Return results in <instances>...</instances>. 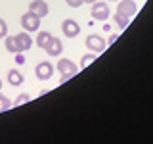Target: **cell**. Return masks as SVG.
<instances>
[{"label":"cell","instance_id":"cell-16","mask_svg":"<svg viewBox=\"0 0 153 144\" xmlns=\"http://www.w3.org/2000/svg\"><path fill=\"white\" fill-rule=\"evenodd\" d=\"M94 60H96V56H94V54H88V56H84V58H82V62H80V67H82V69H84V67H88V65L92 64Z\"/></svg>","mask_w":153,"mask_h":144},{"label":"cell","instance_id":"cell-11","mask_svg":"<svg viewBox=\"0 0 153 144\" xmlns=\"http://www.w3.org/2000/svg\"><path fill=\"white\" fill-rule=\"evenodd\" d=\"M4 44H6V50L12 52V54H19V52H21V48H19V42H17L16 35H13V37H8V35H6V40H4Z\"/></svg>","mask_w":153,"mask_h":144},{"label":"cell","instance_id":"cell-5","mask_svg":"<svg viewBox=\"0 0 153 144\" xmlns=\"http://www.w3.org/2000/svg\"><path fill=\"white\" fill-rule=\"evenodd\" d=\"M61 31H63V35L67 38H75L80 33V27H79V23H76L75 19H63V23H61Z\"/></svg>","mask_w":153,"mask_h":144},{"label":"cell","instance_id":"cell-14","mask_svg":"<svg viewBox=\"0 0 153 144\" xmlns=\"http://www.w3.org/2000/svg\"><path fill=\"white\" fill-rule=\"evenodd\" d=\"M52 38V35L50 33H38V37H36V46H40V48H46V44H48V40Z\"/></svg>","mask_w":153,"mask_h":144},{"label":"cell","instance_id":"cell-13","mask_svg":"<svg viewBox=\"0 0 153 144\" xmlns=\"http://www.w3.org/2000/svg\"><path fill=\"white\" fill-rule=\"evenodd\" d=\"M115 23H117L121 29H126L128 25H130V17L124 16V14H119V12H117V14H115Z\"/></svg>","mask_w":153,"mask_h":144},{"label":"cell","instance_id":"cell-17","mask_svg":"<svg viewBox=\"0 0 153 144\" xmlns=\"http://www.w3.org/2000/svg\"><path fill=\"white\" fill-rule=\"evenodd\" d=\"M29 100H31V96H29V94H19L17 98H16V106H23V104H27Z\"/></svg>","mask_w":153,"mask_h":144},{"label":"cell","instance_id":"cell-23","mask_svg":"<svg viewBox=\"0 0 153 144\" xmlns=\"http://www.w3.org/2000/svg\"><path fill=\"white\" fill-rule=\"evenodd\" d=\"M113 2H119V0H113Z\"/></svg>","mask_w":153,"mask_h":144},{"label":"cell","instance_id":"cell-8","mask_svg":"<svg viewBox=\"0 0 153 144\" xmlns=\"http://www.w3.org/2000/svg\"><path fill=\"white\" fill-rule=\"evenodd\" d=\"M44 50L48 52V56H61V52H63V44H61L59 38L52 37L50 40H48V44H46Z\"/></svg>","mask_w":153,"mask_h":144},{"label":"cell","instance_id":"cell-18","mask_svg":"<svg viewBox=\"0 0 153 144\" xmlns=\"http://www.w3.org/2000/svg\"><path fill=\"white\" fill-rule=\"evenodd\" d=\"M6 35H8V25L4 19H0V38H6Z\"/></svg>","mask_w":153,"mask_h":144},{"label":"cell","instance_id":"cell-22","mask_svg":"<svg viewBox=\"0 0 153 144\" xmlns=\"http://www.w3.org/2000/svg\"><path fill=\"white\" fill-rule=\"evenodd\" d=\"M0 88H2V79H0Z\"/></svg>","mask_w":153,"mask_h":144},{"label":"cell","instance_id":"cell-20","mask_svg":"<svg viewBox=\"0 0 153 144\" xmlns=\"http://www.w3.org/2000/svg\"><path fill=\"white\" fill-rule=\"evenodd\" d=\"M115 40H117V35H111V37H109V40H107V44H113Z\"/></svg>","mask_w":153,"mask_h":144},{"label":"cell","instance_id":"cell-12","mask_svg":"<svg viewBox=\"0 0 153 144\" xmlns=\"http://www.w3.org/2000/svg\"><path fill=\"white\" fill-rule=\"evenodd\" d=\"M8 83L12 85V86H19V85H23V75H21V71H17V69H10V71H8Z\"/></svg>","mask_w":153,"mask_h":144},{"label":"cell","instance_id":"cell-7","mask_svg":"<svg viewBox=\"0 0 153 144\" xmlns=\"http://www.w3.org/2000/svg\"><path fill=\"white\" fill-rule=\"evenodd\" d=\"M117 12L119 14H124V16H128V17H132V16H136L138 6H136V2H134V0H119Z\"/></svg>","mask_w":153,"mask_h":144},{"label":"cell","instance_id":"cell-1","mask_svg":"<svg viewBox=\"0 0 153 144\" xmlns=\"http://www.w3.org/2000/svg\"><path fill=\"white\" fill-rule=\"evenodd\" d=\"M57 71H59V75H61V83H65L67 79H71L73 75L79 73L76 65L71 60H67V58H61V60L57 62Z\"/></svg>","mask_w":153,"mask_h":144},{"label":"cell","instance_id":"cell-4","mask_svg":"<svg viewBox=\"0 0 153 144\" xmlns=\"http://www.w3.org/2000/svg\"><path fill=\"white\" fill-rule=\"evenodd\" d=\"M84 44H86V48H88L90 52H103L107 42H105L100 35H88L86 40H84Z\"/></svg>","mask_w":153,"mask_h":144},{"label":"cell","instance_id":"cell-19","mask_svg":"<svg viewBox=\"0 0 153 144\" xmlns=\"http://www.w3.org/2000/svg\"><path fill=\"white\" fill-rule=\"evenodd\" d=\"M67 2V6H71V8H80L84 4V0H65Z\"/></svg>","mask_w":153,"mask_h":144},{"label":"cell","instance_id":"cell-2","mask_svg":"<svg viewBox=\"0 0 153 144\" xmlns=\"http://www.w3.org/2000/svg\"><path fill=\"white\" fill-rule=\"evenodd\" d=\"M21 27L25 29L27 33H35V31H38V27H40V17L29 10L27 14L21 16Z\"/></svg>","mask_w":153,"mask_h":144},{"label":"cell","instance_id":"cell-15","mask_svg":"<svg viewBox=\"0 0 153 144\" xmlns=\"http://www.w3.org/2000/svg\"><path fill=\"white\" fill-rule=\"evenodd\" d=\"M12 108V100L8 98V96L0 94V112H6V110Z\"/></svg>","mask_w":153,"mask_h":144},{"label":"cell","instance_id":"cell-3","mask_svg":"<svg viewBox=\"0 0 153 144\" xmlns=\"http://www.w3.org/2000/svg\"><path fill=\"white\" fill-rule=\"evenodd\" d=\"M90 16H92V19H96V21H105V19H109V6L107 2H94L90 4Z\"/></svg>","mask_w":153,"mask_h":144},{"label":"cell","instance_id":"cell-21","mask_svg":"<svg viewBox=\"0 0 153 144\" xmlns=\"http://www.w3.org/2000/svg\"><path fill=\"white\" fill-rule=\"evenodd\" d=\"M86 4H94V2H98V0H84Z\"/></svg>","mask_w":153,"mask_h":144},{"label":"cell","instance_id":"cell-6","mask_svg":"<svg viewBox=\"0 0 153 144\" xmlns=\"http://www.w3.org/2000/svg\"><path fill=\"white\" fill-rule=\"evenodd\" d=\"M35 71H36V77L40 81H50L52 75H54V65H52L50 62H40Z\"/></svg>","mask_w":153,"mask_h":144},{"label":"cell","instance_id":"cell-10","mask_svg":"<svg viewBox=\"0 0 153 144\" xmlns=\"http://www.w3.org/2000/svg\"><path fill=\"white\" fill-rule=\"evenodd\" d=\"M16 38H17V42H19V48H21V52H25V50H29V48L33 46V38H31V35H29L27 31L17 33Z\"/></svg>","mask_w":153,"mask_h":144},{"label":"cell","instance_id":"cell-9","mask_svg":"<svg viewBox=\"0 0 153 144\" xmlns=\"http://www.w3.org/2000/svg\"><path fill=\"white\" fill-rule=\"evenodd\" d=\"M29 10H31L33 14H36L38 17H46L48 16V4H46V0H33L31 2V6H29Z\"/></svg>","mask_w":153,"mask_h":144}]
</instances>
